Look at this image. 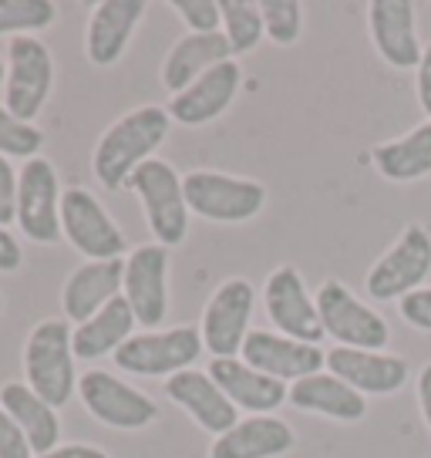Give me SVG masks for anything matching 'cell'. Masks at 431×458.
<instances>
[{"label": "cell", "mask_w": 431, "mask_h": 458, "mask_svg": "<svg viewBox=\"0 0 431 458\" xmlns=\"http://www.w3.org/2000/svg\"><path fill=\"white\" fill-rule=\"evenodd\" d=\"M404 324H411L415 330H431V286H418L415 293H408L398 301Z\"/></svg>", "instance_id": "34"}, {"label": "cell", "mask_w": 431, "mask_h": 458, "mask_svg": "<svg viewBox=\"0 0 431 458\" xmlns=\"http://www.w3.org/2000/svg\"><path fill=\"white\" fill-rule=\"evenodd\" d=\"M189 213L209 223H249L266 206V189L257 179L226 175V172L196 169L182 175Z\"/></svg>", "instance_id": "4"}, {"label": "cell", "mask_w": 431, "mask_h": 458, "mask_svg": "<svg viewBox=\"0 0 431 458\" xmlns=\"http://www.w3.org/2000/svg\"><path fill=\"white\" fill-rule=\"evenodd\" d=\"M173 11L186 21L189 34H216L223 24L219 0H173Z\"/></svg>", "instance_id": "33"}, {"label": "cell", "mask_w": 431, "mask_h": 458, "mask_svg": "<svg viewBox=\"0 0 431 458\" xmlns=\"http://www.w3.org/2000/svg\"><path fill=\"white\" fill-rule=\"evenodd\" d=\"M240 81H243V68L236 61H223V64L209 68L202 78H196L186 91L173 95L169 114H173L179 125H186V129L209 125L219 114L230 112L232 98L240 91Z\"/></svg>", "instance_id": "17"}, {"label": "cell", "mask_w": 431, "mask_h": 458, "mask_svg": "<svg viewBox=\"0 0 431 458\" xmlns=\"http://www.w3.org/2000/svg\"><path fill=\"white\" fill-rule=\"evenodd\" d=\"M17 226L34 243H61V189L58 172L44 156L28 158L17 172Z\"/></svg>", "instance_id": "11"}, {"label": "cell", "mask_w": 431, "mask_h": 458, "mask_svg": "<svg viewBox=\"0 0 431 458\" xmlns=\"http://www.w3.org/2000/svg\"><path fill=\"white\" fill-rule=\"evenodd\" d=\"M297 448V435L274 415L240 418L230 431L216 435L209 458H280Z\"/></svg>", "instance_id": "23"}, {"label": "cell", "mask_w": 431, "mask_h": 458, "mask_svg": "<svg viewBox=\"0 0 431 458\" xmlns=\"http://www.w3.org/2000/svg\"><path fill=\"white\" fill-rule=\"evenodd\" d=\"M58 4L55 0H0V38H34V30L55 24Z\"/></svg>", "instance_id": "30"}, {"label": "cell", "mask_w": 431, "mask_h": 458, "mask_svg": "<svg viewBox=\"0 0 431 458\" xmlns=\"http://www.w3.org/2000/svg\"><path fill=\"white\" fill-rule=\"evenodd\" d=\"M0 458H34V448L17 428V421L0 408Z\"/></svg>", "instance_id": "35"}, {"label": "cell", "mask_w": 431, "mask_h": 458, "mask_svg": "<svg viewBox=\"0 0 431 458\" xmlns=\"http://www.w3.org/2000/svg\"><path fill=\"white\" fill-rule=\"evenodd\" d=\"M415 394H418V408H421V418H425V425L431 428V364H425V368H421V374H418Z\"/></svg>", "instance_id": "40"}, {"label": "cell", "mask_w": 431, "mask_h": 458, "mask_svg": "<svg viewBox=\"0 0 431 458\" xmlns=\"http://www.w3.org/2000/svg\"><path fill=\"white\" fill-rule=\"evenodd\" d=\"M253 307H257V290L249 280L243 276L223 280L202 310V347L213 358H240L246 337H249Z\"/></svg>", "instance_id": "9"}, {"label": "cell", "mask_w": 431, "mask_h": 458, "mask_svg": "<svg viewBox=\"0 0 431 458\" xmlns=\"http://www.w3.org/2000/svg\"><path fill=\"white\" fill-rule=\"evenodd\" d=\"M327 368L358 394H394L408 385V360L385 351H358V347H334Z\"/></svg>", "instance_id": "19"}, {"label": "cell", "mask_w": 431, "mask_h": 458, "mask_svg": "<svg viewBox=\"0 0 431 458\" xmlns=\"http://www.w3.org/2000/svg\"><path fill=\"white\" fill-rule=\"evenodd\" d=\"M78 398L95 421L108 428L139 431L158 418V404L112 371H88L78 377Z\"/></svg>", "instance_id": "10"}, {"label": "cell", "mask_w": 431, "mask_h": 458, "mask_svg": "<svg viewBox=\"0 0 431 458\" xmlns=\"http://www.w3.org/2000/svg\"><path fill=\"white\" fill-rule=\"evenodd\" d=\"M202 354V334L196 327H169L131 334L115 351V364L139 377H173L189 371Z\"/></svg>", "instance_id": "6"}, {"label": "cell", "mask_w": 431, "mask_h": 458, "mask_svg": "<svg viewBox=\"0 0 431 458\" xmlns=\"http://www.w3.org/2000/svg\"><path fill=\"white\" fill-rule=\"evenodd\" d=\"M209 377L223 387V394L236 408H246L249 415H274L276 408L290 398V387L283 381L249 368L243 358H213Z\"/></svg>", "instance_id": "22"}, {"label": "cell", "mask_w": 431, "mask_h": 458, "mask_svg": "<svg viewBox=\"0 0 431 458\" xmlns=\"http://www.w3.org/2000/svg\"><path fill=\"white\" fill-rule=\"evenodd\" d=\"M223 61H232V47L226 41L223 30L216 34H186L173 44V51L162 61V85L169 88L173 95L186 91L196 78L223 64Z\"/></svg>", "instance_id": "25"}, {"label": "cell", "mask_w": 431, "mask_h": 458, "mask_svg": "<svg viewBox=\"0 0 431 458\" xmlns=\"http://www.w3.org/2000/svg\"><path fill=\"white\" fill-rule=\"evenodd\" d=\"M38 458H108V455L101 448H95V445L72 442V445H58V448H51V452H44Z\"/></svg>", "instance_id": "39"}, {"label": "cell", "mask_w": 431, "mask_h": 458, "mask_svg": "<svg viewBox=\"0 0 431 458\" xmlns=\"http://www.w3.org/2000/svg\"><path fill=\"white\" fill-rule=\"evenodd\" d=\"M371 162L391 182H415L431 175V122L418 125L394 142L374 145Z\"/></svg>", "instance_id": "28"}, {"label": "cell", "mask_w": 431, "mask_h": 458, "mask_svg": "<svg viewBox=\"0 0 431 458\" xmlns=\"http://www.w3.org/2000/svg\"><path fill=\"white\" fill-rule=\"evenodd\" d=\"M415 88H418V101H421V112L428 114V122H431V44H425V55L418 61Z\"/></svg>", "instance_id": "37"}, {"label": "cell", "mask_w": 431, "mask_h": 458, "mask_svg": "<svg viewBox=\"0 0 431 458\" xmlns=\"http://www.w3.org/2000/svg\"><path fill=\"white\" fill-rule=\"evenodd\" d=\"M125 186L139 196L142 202L145 223L152 229L156 243L165 250L186 243L189 233V206H186V189H182V175L162 162V158H148L145 165L131 172Z\"/></svg>", "instance_id": "3"}, {"label": "cell", "mask_w": 431, "mask_h": 458, "mask_svg": "<svg viewBox=\"0 0 431 458\" xmlns=\"http://www.w3.org/2000/svg\"><path fill=\"white\" fill-rule=\"evenodd\" d=\"M263 30L274 44H297L303 30V7L297 0H259Z\"/></svg>", "instance_id": "32"}, {"label": "cell", "mask_w": 431, "mask_h": 458, "mask_svg": "<svg viewBox=\"0 0 431 458\" xmlns=\"http://www.w3.org/2000/svg\"><path fill=\"white\" fill-rule=\"evenodd\" d=\"M263 307H266V317L276 327V334H283L290 341L320 347V341L327 337L324 324H320V314H317V301L310 297V290H307L297 267H276L266 276Z\"/></svg>", "instance_id": "12"}, {"label": "cell", "mask_w": 431, "mask_h": 458, "mask_svg": "<svg viewBox=\"0 0 431 458\" xmlns=\"http://www.w3.org/2000/svg\"><path fill=\"white\" fill-rule=\"evenodd\" d=\"M169 129H173V114L158 105H142L135 112L122 114L101 131L98 145L91 152L95 179L108 192H118L131 179V172L145 165L148 158H156L152 152L165 142Z\"/></svg>", "instance_id": "1"}, {"label": "cell", "mask_w": 431, "mask_h": 458, "mask_svg": "<svg viewBox=\"0 0 431 458\" xmlns=\"http://www.w3.org/2000/svg\"><path fill=\"white\" fill-rule=\"evenodd\" d=\"M240 358L257 368V371L270 374L283 385H297L300 377L320 374V368H327V354L317 344H300L290 341L276 330H249Z\"/></svg>", "instance_id": "15"}, {"label": "cell", "mask_w": 431, "mask_h": 458, "mask_svg": "<svg viewBox=\"0 0 431 458\" xmlns=\"http://www.w3.org/2000/svg\"><path fill=\"white\" fill-rule=\"evenodd\" d=\"M219 11H223V34L230 41L232 55L253 51L259 44V38L266 34L263 30L259 4H253V0H219Z\"/></svg>", "instance_id": "29"}, {"label": "cell", "mask_w": 431, "mask_h": 458, "mask_svg": "<svg viewBox=\"0 0 431 458\" xmlns=\"http://www.w3.org/2000/svg\"><path fill=\"white\" fill-rule=\"evenodd\" d=\"M24 263V253H21V243L14 240V233L0 226V273H17Z\"/></svg>", "instance_id": "38"}, {"label": "cell", "mask_w": 431, "mask_h": 458, "mask_svg": "<svg viewBox=\"0 0 431 458\" xmlns=\"http://www.w3.org/2000/svg\"><path fill=\"white\" fill-rule=\"evenodd\" d=\"M0 307H4V297H0Z\"/></svg>", "instance_id": "42"}, {"label": "cell", "mask_w": 431, "mask_h": 458, "mask_svg": "<svg viewBox=\"0 0 431 458\" xmlns=\"http://www.w3.org/2000/svg\"><path fill=\"white\" fill-rule=\"evenodd\" d=\"M169 250L162 243L135 246L125 259V276H122V297L129 301L135 320L145 330H156L169 314Z\"/></svg>", "instance_id": "14"}, {"label": "cell", "mask_w": 431, "mask_h": 458, "mask_svg": "<svg viewBox=\"0 0 431 458\" xmlns=\"http://www.w3.org/2000/svg\"><path fill=\"white\" fill-rule=\"evenodd\" d=\"M0 408L14 418L17 428L24 431V438H28L38 455L61 445L58 408H51L44 398H38L24 381H7L0 387Z\"/></svg>", "instance_id": "26"}, {"label": "cell", "mask_w": 431, "mask_h": 458, "mask_svg": "<svg viewBox=\"0 0 431 458\" xmlns=\"http://www.w3.org/2000/svg\"><path fill=\"white\" fill-rule=\"evenodd\" d=\"M17 219V172L11 158L0 156V226L7 229Z\"/></svg>", "instance_id": "36"}, {"label": "cell", "mask_w": 431, "mask_h": 458, "mask_svg": "<svg viewBox=\"0 0 431 458\" xmlns=\"http://www.w3.org/2000/svg\"><path fill=\"white\" fill-rule=\"evenodd\" d=\"M368 30L377 55L398 72H411L425 55L418 38V11L411 0H371L368 4Z\"/></svg>", "instance_id": "16"}, {"label": "cell", "mask_w": 431, "mask_h": 458, "mask_svg": "<svg viewBox=\"0 0 431 458\" xmlns=\"http://www.w3.org/2000/svg\"><path fill=\"white\" fill-rule=\"evenodd\" d=\"M431 273V233L425 226H404L398 243L391 246L385 257L368 270L364 290L377 303L401 301L408 293H415L418 286H425Z\"/></svg>", "instance_id": "7"}, {"label": "cell", "mask_w": 431, "mask_h": 458, "mask_svg": "<svg viewBox=\"0 0 431 458\" xmlns=\"http://www.w3.org/2000/svg\"><path fill=\"white\" fill-rule=\"evenodd\" d=\"M51 88H55V57L47 51V44H41L38 38H11L7 81H4L7 112L34 125V118L51 98Z\"/></svg>", "instance_id": "8"}, {"label": "cell", "mask_w": 431, "mask_h": 458, "mask_svg": "<svg viewBox=\"0 0 431 458\" xmlns=\"http://www.w3.org/2000/svg\"><path fill=\"white\" fill-rule=\"evenodd\" d=\"M145 0H101L88 17L85 30V55L95 68H112L122 61L131 34L145 17Z\"/></svg>", "instance_id": "18"}, {"label": "cell", "mask_w": 431, "mask_h": 458, "mask_svg": "<svg viewBox=\"0 0 431 458\" xmlns=\"http://www.w3.org/2000/svg\"><path fill=\"white\" fill-rule=\"evenodd\" d=\"M44 148V131L30 122H21L17 114L0 105V156L4 158H38Z\"/></svg>", "instance_id": "31"}, {"label": "cell", "mask_w": 431, "mask_h": 458, "mask_svg": "<svg viewBox=\"0 0 431 458\" xmlns=\"http://www.w3.org/2000/svg\"><path fill=\"white\" fill-rule=\"evenodd\" d=\"M165 394H169L175 404H182L189 415H192V421H196L202 431H209V435H223V431H230L232 425L240 421L236 404L223 394V387L209 377V371L189 368V371L173 374V377L165 381Z\"/></svg>", "instance_id": "21"}, {"label": "cell", "mask_w": 431, "mask_h": 458, "mask_svg": "<svg viewBox=\"0 0 431 458\" xmlns=\"http://www.w3.org/2000/svg\"><path fill=\"white\" fill-rule=\"evenodd\" d=\"M122 276H125V259H88L64 280L61 290V307L68 320L85 324L98 314L101 307L122 297Z\"/></svg>", "instance_id": "20"}, {"label": "cell", "mask_w": 431, "mask_h": 458, "mask_svg": "<svg viewBox=\"0 0 431 458\" xmlns=\"http://www.w3.org/2000/svg\"><path fill=\"white\" fill-rule=\"evenodd\" d=\"M4 81H7V64L0 61V85H4Z\"/></svg>", "instance_id": "41"}, {"label": "cell", "mask_w": 431, "mask_h": 458, "mask_svg": "<svg viewBox=\"0 0 431 458\" xmlns=\"http://www.w3.org/2000/svg\"><path fill=\"white\" fill-rule=\"evenodd\" d=\"M74 360L68 320H41L24 344V385L51 408H64L78 394Z\"/></svg>", "instance_id": "2"}, {"label": "cell", "mask_w": 431, "mask_h": 458, "mask_svg": "<svg viewBox=\"0 0 431 458\" xmlns=\"http://www.w3.org/2000/svg\"><path fill=\"white\" fill-rule=\"evenodd\" d=\"M317 314L324 334L337 341V347H358V351H385L391 344L388 320L374 307L358 301L341 280H324L314 293Z\"/></svg>", "instance_id": "5"}, {"label": "cell", "mask_w": 431, "mask_h": 458, "mask_svg": "<svg viewBox=\"0 0 431 458\" xmlns=\"http://www.w3.org/2000/svg\"><path fill=\"white\" fill-rule=\"evenodd\" d=\"M135 314L125 297H115L108 307H101L98 314L78 324L72 330V347H74V358L78 360H98L105 354H115L122 344L131 337L135 330Z\"/></svg>", "instance_id": "27"}, {"label": "cell", "mask_w": 431, "mask_h": 458, "mask_svg": "<svg viewBox=\"0 0 431 458\" xmlns=\"http://www.w3.org/2000/svg\"><path fill=\"white\" fill-rule=\"evenodd\" d=\"M61 233L88 259H118L125 253V233L112 223L105 206L81 186L61 192Z\"/></svg>", "instance_id": "13"}, {"label": "cell", "mask_w": 431, "mask_h": 458, "mask_svg": "<svg viewBox=\"0 0 431 458\" xmlns=\"http://www.w3.org/2000/svg\"><path fill=\"white\" fill-rule=\"evenodd\" d=\"M290 404L297 411H310V415H324L334 421H360L368 415V398L358 394L351 385H344L341 377H334L331 371L310 374L300 377L297 385H290Z\"/></svg>", "instance_id": "24"}]
</instances>
